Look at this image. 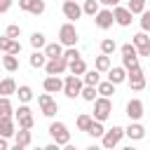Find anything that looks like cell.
Returning <instances> with one entry per match:
<instances>
[{"instance_id":"cell-7","label":"cell","mask_w":150,"mask_h":150,"mask_svg":"<svg viewBox=\"0 0 150 150\" xmlns=\"http://www.w3.org/2000/svg\"><path fill=\"white\" fill-rule=\"evenodd\" d=\"M38 105H40V112H42L45 117H54V115L59 112V103L52 98V94H49V91L38 96Z\"/></svg>"},{"instance_id":"cell-14","label":"cell","mask_w":150,"mask_h":150,"mask_svg":"<svg viewBox=\"0 0 150 150\" xmlns=\"http://www.w3.org/2000/svg\"><path fill=\"white\" fill-rule=\"evenodd\" d=\"M42 89L49 91V94L63 91V80H61V75H47V77L42 80Z\"/></svg>"},{"instance_id":"cell-17","label":"cell","mask_w":150,"mask_h":150,"mask_svg":"<svg viewBox=\"0 0 150 150\" xmlns=\"http://www.w3.org/2000/svg\"><path fill=\"white\" fill-rule=\"evenodd\" d=\"M108 80H110L112 84H122V82H127V68H124V66H110V70H108Z\"/></svg>"},{"instance_id":"cell-40","label":"cell","mask_w":150,"mask_h":150,"mask_svg":"<svg viewBox=\"0 0 150 150\" xmlns=\"http://www.w3.org/2000/svg\"><path fill=\"white\" fill-rule=\"evenodd\" d=\"M122 66L129 70L134 66H138V54H129V56H122Z\"/></svg>"},{"instance_id":"cell-33","label":"cell","mask_w":150,"mask_h":150,"mask_svg":"<svg viewBox=\"0 0 150 150\" xmlns=\"http://www.w3.org/2000/svg\"><path fill=\"white\" fill-rule=\"evenodd\" d=\"M91 122H94V115H87V112L77 115V129H80V131H84V134H87V129L91 127Z\"/></svg>"},{"instance_id":"cell-35","label":"cell","mask_w":150,"mask_h":150,"mask_svg":"<svg viewBox=\"0 0 150 150\" xmlns=\"http://www.w3.org/2000/svg\"><path fill=\"white\" fill-rule=\"evenodd\" d=\"M127 7L131 9V14H141L148 7V0H127Z\"/></svg>"},{"instance_id":"cell-34","label":"cell","mask_w":150,"mask_h":150,"mask_svg":"<svg viewBox=\"0 0 150 150\" xmlns=\"http://www.w3.org/2000/svg\"><path fill=\"white\" fill-rule=\"evenodd\" d=\"M98 9H101V2L98 0H84V5H82V12L89 14V16H94Z\"/></svg>"},{"instance_id":"cell-22","label":"cell","mask_w":150,"mask_h":150,"mask_svg":"<svg viewBox=\"0 0 150 150\" xmlns=\"http://www.w3.org/2000/svg\"><path fill=\"white\" fill-rule=\"evenodd\" d=\"M28 63H30V68H45V63H47V54H45L42 49H35V52L30 54Z\"/></svg>"},{"instance_id":"cell-48","label":"cell","mask_w":150,"mask_h":150,"mask_svg":"<svg viewBox=\"0 0 150 150\" xmlns=\"http://www.w3.org/2000/svg\"><path fill=\"white\" fill-rule=\"evenodd\" d=\"M148 5H150V0H148Z\"/></svg>"},{"instance_id":"cell-36","label":"cell","mask_w":150,"mask_h":150,"mask_svg":"<svg viewBox=\"0 0 150 150\" xmlns=\"http://www.w3.org/2000/svg\"><path fill=\"white\" fill-rule=\"evenodd\" d=\"M115 49H117V42H115L112 38H103V40H101V52H103V54H112Z\"/></svg>"},{"instance_id":"cell-29","label":"cell","mask_w":150,"mask_h":150,"mask_svg":"<svg viewBox=\"0 0 150 150\" xmlns=\"http://www.w3.org/2000/svg\"><path fill=\"white\" fill-rule=\"evenodd\" d=\"M45 45H47V38H45V33L35 30V33L30 35V47H33V49H45Z\"/></svg>"},{"instance_id":"cell-38","label":"cell","mask_w":150,"mask_h":150,"mask_svg":"<svg viewBox=\"0 0 150 150\" xmlns=\"http://www.w3.org/2000/svg\"><path fill=\"white\" fill-rule=\"evenodd\" d=\"M138 23H141V30L150 33V9H148V7L141 12V19H138Z\"/></svg>"},{"instance_id":"cell-15","label":"cell","mask_w":150,"mask_h":150,"mask_svg":"<svg viewBox=\"0 0 150 150\" xmlns=\"http://www.w3.org/2000/svg\"><path fill=\"white\" fill-rule=\"evenodd\" d=\"M33 143V134H30V129H16V134H14V148L16 150H23V148H28Z\"/></svg>"},{"instance_id":"cell-30","label":"cell","mask_w":150,"mask_h":150,"mask_svg":"<svg viewBox=\"0 0 150 150\" xmlns=\"http://www.w3.org/2000/svg\"><path fill=\"white\" fill-rule=\"evenodd\" d=\"M82 80H84V84H94V87H96V84L101 82V70H96V68L89 70V68H87V73L82 75Z\"/></svg>"},{"instance_id":"cell-43","label":"cell","mask_w":150,"mask_h":150,"mask_svg":"<svg viewBox=\"0 0 150 150\" xmlns=\"http://www.w3.org/2000/svg\"><path fill=\"white\" fill-rule=\"evenodd\" d=\"M9 45H12V38L9 35H0V52H9Z\"/></svg>"},{"instance_id":"cell-5","label":"cell","mask_w":150,"mask_h":150,"mask_svg":"<svg viewBox=\"0 0 150 150\" xmlns=\"http://www.w3.org/2000/svg\"><path fill=\"white\" fill-rule=\"evenodd\" d=\"M122 136H124V127H112V129H105V134L101 136V145L103 148H115V145H120V141H122Z\"/></svg>"},{"instance_id":"cell-12","label":"cell","mask_w":150,"mask_h":150,"mask_svg":"<svg viewBox=\"0 0 150 150\" xmlns=\"http://www.w3.org/2000/svg\"><path fill=\"white\" fill-rule=\"evenodd\" d=\"M61 12H63V16L68 19V21H77L84 12H82V7L77 5V0H66L63 5H61Z\"/></svg>"},{"instance_id":"cell-31","label":"cell","mask_w":150,"mask_h":150,"mask_svg":"<svg viewBox=\"0 0 150 150\" xmlns=\"http://www.w3.org/2000/svg\"><path fill=\"white\" fill-rule=\"evenodd\" d=\"M14 120L19 122V127H21V129H33V124H35V120H33V112H23V115H16Z\"/></svg>"},{"instance_id":"cell-16","label":"cell","mask_w":150,"mask_h":150,"mask_svg":"<svg viewBox=\"0 0 150 150\" xmlns=\"http://www.w3.org/2000/svg\"><path fill=\"white\" fill-rule=\"evenodd\" d=\"M124 136H129L131 141H141V138H145V127L141 124V120L129 122V127L124 129Z\"/></svg>"},{"instance_id":"cell-19","label":"cell","mask_w":150,"mask_h":150,"mask_svg":"<svg viewBox=\"0 0 150 150\" xmlns=\"http://www.w3.org/2000/svg\"><path fill=\"white\" fill-rule=\"evenodd\" d=\"M63 49H66V47L56 40V42H47L42 52L47 54V59H59V56H63Z\"/></svg>"},{"instance_id":"cell-28","label":"cell","mask_w":150,"mask_h":150,"mask_svg":"<svg viewBox=\"0 0 150 150\" xmlns=\"http://www.w3.org/2000/svg\"><path fill=\"white\" fill-rule=\"evenodd\" d=\"M115 87H117V84H112L110 80H101V82L96 84L98 96H112V94H115Z\"/></svg>"},{"instance_id":"cell-37","label":"cell","mask_w":150,"mask_h":150,"mask_svg":"<svg viewBox=\"0 0 150 150\" xmlns=\"http://www.w3.org/2000/svg\"><path fill=\"white\" fill-rule=\"evenodd\" d=\"M127 82H129L131 91H143V89H145V75H143V77H131V80H127Z\"/></svg>"},{"instance_id":"cell-27","label":"cell","mask_w":150,"mask_h":150,"mask_svg":"<svg viewBox=\"0 0 150 150\" xmlns=\"http://www.w3.org/2000/svg\"><path fill=\"white\" fill-rule=\"evenodd\" d=\"M0 117H14V105L9 96H0Z\"/></svg>"},{"instance_id":"cell-20","label":"cell","mask_w":150,"mask_h":150,"mask_svg":"<svg viewBox=\"0 0 150 150\" xmlns=\"http://www.w3.org/2000/svg\"><path fill=\"white\" fill-rule=\"evenodd\" d=\"M2 68L7 70V73H14V70H19V56L16 54H9V52H5V56H2Z\"/></svg>"},{"instance_id":"cell-9","label":"cell","mask_w":150,"mask_h":150,"mask_svg":"<svg viewBox=\"0 0 150 150\" xmlns=\"http://www.w3.org/2000/svg\"><path fill=\"white\" fill-rule=\"evenodd\" d=\"M19 9H23L33 16H40V14H45L47 5H45V0H19Z\"/></svg>"},{"instance_id":"cell-23","label":"cell","mask_w":150,"mask_h":150,"mask_svg":"<svg viewBox=\"0 0 150 150\" xmlns=\"http://www.w3.org/2000/svg\"><path fill=\"white\" fill-rule=\"evenodd\" d=\"M110 66H112V63H110V54H103V52H101V54L94 59V68L101 70V73H108Z\"/></svg>"},{"instance_id":"cell-2","label":"cell","mask_w":150,"mask_h":150,"mask_svg":"<svg viewBox=\"0 0 150 150\" xmlns=\"http://www.w3.org/2000/svg\"><path fill=\"white\" fill-rule=\"evenodd\" d=\"M82 87H84V80L80 75L70 73V75L63 77V94H66V98H77L82 94Z\"/></svg>"},{"instance_id":"cell-1","label":"cell","mask_w":150,"mask_h":150,"mask_svg":"<svg viewBox=\"0 0 150 150\" xmlns=\"http://www.w3.org/2000/svg\"><path fill=\"white\" fill-rule=\"evenodd\" d=\"M77 40H80V35H77L75 21H66V23L59 28V42H61L63 47H75Z\"/></svg>"},{"instance_id":"cell-47","label":"cell","mask_w":150,"mask_h":150,"mask_svg":"<svg viewBox=\"0 0 150 150\" xmlns=\"http://www.w3.org/2000/svg\"><path fill=\"white\" fill-rule=\"evenodd\" d=\"M9 148V141H7V136H0V150H7Z\"/></svg>"},{"instance_id":"cell-25","label":"cell","mask_w":150,"mask_h":150,"mask_svg":"<svg viewBox=\"0 0 150 150\" xmlns=\"http://www.w3.org/2000/svg\"><path fill=\"white\" fill-rule=\"evenodd\" d=\"M16 98H19V103H30V101H33V89H30L28 84L16 87Z\"/></svg>"},{"instance_id":"cell-10","label":"cell","mask_w":150,"mask_h":150,"mask_svg":"<svg viewBox=\"0 0 150 150\" xmlns=\"http://www.w3.org/2000/svg\"><path fill=\"white\" fill-rule=\"evenodd\" d=\"M112 14H115V23L122 26V28L131 26V21H134V14H131L129 7H120V5H115V7H112Z\"/></svg>"},{"instance_id":"cell-49","label":"cell","mask_w":150,"mask_h":150,"mask_svg":"<svg viewBox=\"0 0 150 150\" xmlns=\"http://www.w3.org/2000/svg\"><path fill=\"white\" fill-rule=\"evenodd\" d=\"M0 61H2V56H0Z\"/></svg>"},{"instance_id":"cell-24","label":"cell","mask_w":150,"mask_h":150,"mask_svg":"<svg viewBox=\"0 0 150 150\" xmlns=\"http://www.w3.org/2000/svg\"><path fill=\"white\" fill-rule=\"evenodd\" d=\"M12 94H16V82H14V77L0 80V96H12Z\"/></svg>"},{"instance_id":"cell-41","label":"cell","mask_w":150,"mask_h":150,"mask_svg":"<svg viewBox=\"0 0 150 150\" xmlns=\"http://www.w3.org/2000/svg\"><path fill=\"white\" fill-rule=\"evenodd\" d=\"M63 56H66L68 61H73V59H80L82 54H80V49H77V47H66V49H63Z\"/></svg>"},{"instance_id":"cell-13","label":"cell","mask_w":150,"mask_h":150,"mask_svg":"<svg viewBox=\"0 0 150 150\" xmlns=\"http://www.w3.org/2000/svg\"><path fill=\"white\" fill-rule=\"evenodd\" d=\"M131 42L136 45V52H138V56H150V35H148L145 30L136 33Z\"/></svg>"},{"instance_id":"cell-26","label":"cell","mask_w":150,"mask_h":150,"mask_svg":"<svg viewBox=\"0 0 150 150\" xmlns=\"http://www.w3.org/2000/svg\"><path fill=\"white\" fill-rule=\"evenodd\" d=\"M96 96H98V89H96L94 84H84V87H82V94H80V98H82V101L94 103V101H96Z\"/></svg>"},{"instance_id":"cell-11","label":"cell","mask_w":150,"mask_h":150,"mask_svg":"<svg viewBox=\"0 0 150 150\" xmlns=\"http://www.w3.org/2000/svg\"><path fill=\"white\" fill-rule=\"evenodd\" d=\"M127 117H129V122H136V120H141L143 117V112H145V105H143V101L141 98H131L129 103H127Z\"/></svg>"},{"instance_id":"cell-44","label":"cell","mask_w":150,"mask_h":150,"mask_svg":"<svg viewBox=\"0 0 150 150\" xmlns=\"http://www.w3.org/2000/svg\"><path fill=\"white\" fill-rule=\"evenodd\" d=\"M9 54H16V56L21 54V42H19V40H12V45H9Z\"/></svg>"},{"instance_id":"cell-18","label":"cell","mask_w":150,"mask_h":150,"mask_svg":"<svg viewBox=\"0 0 150 150\" xmlns=\"http://www.w3.org/2000/svg\"><path fill=\"white\" fill-rule=\"evenodd\" d=\"M14 134H16V127H14V117H0V136L14 138Z\"/></svg>"},{"instance_id":"cell-21","label":"cell","mask_w":150,"mask_h":150,"mask_svg":"<svg viewBox=\"0 0 150 150\" xmlns=\"http://www.w3.org/2000/svg\"><path fill=\"white\" fill-rule=\"evenodd\" d=\"M68 73H73V75H84L87 73V63H84V59L80 56V59H73V61H68Z\"/></svg>"},{"instance_id":"cell-4","label":"cell","mask_w":150,"mask_h":150,"mask_svg":"<svg viewBox=\"0 0 150 150\" xmlns=\"http://www.w3.org/2000/svg\"><path fill=\"white\" fill-rule=\"evenodd\" d=\"M49 136H52V141L59 143V145H68V143H70V131H68L66 122H52V124H49Z\"/></svg>"},{"instance_id":"cell-46","label":"cell","mask_w":150,"mask_h":150,"mask_svg":"<svg viewBox=\"0 0 150 150\" xmlns=\"http://www.w3.org/2000/svg\"><path fill=\"white\" fill-rule=\"evenodd\" d=\"M103 7H115V5H120V0H98Z\"/></svg>"},{"instance_id":"cell-45","label":"cell","mask_w":150,"mask_h":150,"mask_svg":"<svg viewBox=\"0 0 150 150\" xmlns=\"http://www.w3.org/2000/svg\"><path fill=\"white\" fill-rule=\"evenodd\" d=\"M12 5H14V0H0V14L9 12V9H12Z\"/></svg>"},{"instance_id":"cell-39","label":"cell","mask_w":150,"mask_h":150,"mask_svg":"<svg viewBox=\"0 0 150 150\" xmlns=\"http://www.w3.org/2000/svg\"><path fill=\"white\" fill-rule=\"evenodd\" d=\"M5 35H9L12 40H19V38H21V26L9 23V26H7V30H5Z\"/></svg>"},{"instance_id":"cell-8","label":"cell","mask_w":150,"mask_h":150,"mask_svg":"<svg viewBox=\"0 0 150 150\" xmlns=\"http://www.w3.org/2000/svg\"><path fill=\"white\" fill-rule=\"evenodd\" d=\"M45 70H47V75H63V73H68V59H66V56L47 59Z\"/></svg>"},{"instance_id":"cell-6","label":"cell","mask_w":150,"mask_h":150,"mask_svg":"<svg viewBox=\"0 0 150 150\" xmlns=\"http://www.w3.org/2000/svg\"><path fill=\"white\" fill-rule=\"evenodd\" d=\"M94 23H96V28H101V30H108V28H112V23H115L112 7H103V9H98V12L94 14Z\"/></svg>"},{"instance_id":"cell-3","label":"cell","mask_w":150,"mask_h":150,"mask_svg":"<svg viewBox=\"0 0 150 150\" xmlns=\"http://www.w3.org/2000/svg\"><path fill=\"white\" fill-rule=\"evenodd\" d=\"M110 115H112V101H110V96H96V101H94V120L105 122Z\"/></svg>"},{"instance_id":"cell-32","label":"cell","mask_w":150,"mask_h":150,"mask_svg":"<svg viewBox=\"0 0 150 150\" xmlns=\"http://www.w3.org/2000/svg\"><path fill=\"white\" fill-rule=\"evenodd\" d=\"M87 134H89L91 138H101V136L105 134V127H103V122H98V120H94V122H91V127L87 129Z\"/></svg>"},{"instance_id":"cell-42","label":"cell","mask_w":150,"mask_h":150,"mask_svg":"<svg viewBox=\"0 0 150 150\" xmlns=\"http://www.w3.org/2000/svg\"><path fill=\"white\" fill-rule=\"evenodd\" d=\"M120 52H122V56H129V54H138L134 42H127V45H122V47H120Z\"/></svg>"}]
</instances>
